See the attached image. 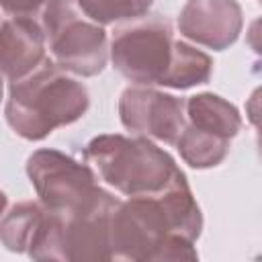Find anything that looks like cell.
<instances>
[{
  "label": "cell",
  "instance_id": "cell-6",
  "mask_svg": "<svg viewBox=\"0 0 262 262\" xmlns=\"http://www.w3.org/2000/svg\"><path fill=\"white\" fill-rule=\"evenodd\" d=\"M174 29L162 14H143L115 31L111 59L115 70L137 86L162 84L172 59Z\"/></svg>",
  "mask_w": 262,
  "mask_h": 262
},
{
  "label": "cell",
  "instance_id": "cell-15",
  "mask_svg": "<svg viewBox=\"0 0 262 262\" xmlns=\"http://www.w3.org/2000/svg\"><path fill=\"white\" fill-rule=\"evenodd\" d=\"M154 0H78L82 12L98 25L133 20L151 8Z\"/></svg>",
  "mask_w": 262,
  "mask_h": 262
},
{
  "label": "cell",
  "instance_id": "cell-8",
  "mask_svg": "<svg viewBox=\"0 0 262 262\" xmlns=\"http://www.w3.org/2000/svg\"><path fill=\"white\" fill-rule=\"evenodd\" d=\"M119 117L125 129L176 145L186 127L184 100L149 86H129L119 98Z\"/></svg>",
  "mask_w": 262,
  "mask_h": 262
},
{
  "label": "cell",
  "instance_id": "cell-17",
  "mask_svg": "<svg viewBox=\"0 0 262 262\" xmlns=\"http://www.w3.org/2000/svg\"><path fill=\"white\" fill-rule=\"evenodd\" d=\"M6 205H8V196H6L4 190H0V219H2V215L6 211Z\"/></svg>",
  "mask_w": 262,
  "mask_h": 262
},
{
  "label": "cell",
  "instance_id": "cell-11",
  "mask_svg": "<svg viewBox=\"0 0 262 262\" xmlns=\"http://www.w3.org/2000/svg\"><path fill=\"white\" fill-rule=\"evenodd\" d=\"M184 111H186V121L190 125L221 135L225 139L235 137L242 129L239 111L229 100L213 92H201L188 96V100H184Z\"/></svg>",
  "mask_w": 262,
  "mask_h": 262
},
{
  "label": "cell",
  "instance_id": "cell-13",
  "mask_svg": "<svg viewBox=\"0 0 262 262\" xmlns=\"http://www.w3.org/2000/svg\"><path fill=\"white\" fill-rule=\"evenodd\" d=\"M45 207L41 201H20L10 207L0 219V244L16 254L29 250L41 221Z\"/></svg>",
  "mask_w": 262,
  "mask_h": 262
},
{
  "label": "cell",
  "instance_id": "cell-12",
  "mask_svg": "<svg viewBox=\"0 0 262 262\" xmlns=\"http://www.w3.org/2000/svg\"><path fill=\"white\" fill-rule=\"evenodd\" d=\"M211 74H213V59L205 51L184 41H174L172 59L160 86L186 90L199 84H207L211 80Z\"/></svg>",
  "mask_w": 262,
  "mask_h": 262
},
{
  "label": "cell",
  "instance_id": "cell-7",
  "mask_svg": "<svg viewBox=\"0 0 262 262\" xmlns=\"http://www.w3.org/2000/svg\"><path fill=\"white\" fill-rule=\"evenodd\" d=\"M27 176L49 211H72L98 188L90 166L57 149L33 151L27 160Z\"/></svg>",
  "mask_w": 262,
  "mask_h": 262
},
{
  "label": "cell",
  "instance_id": "cell-1",
  "mask_svg": "<svg viewBox=\"0 0 262 262\" xmlns=\"http://www.w3.org/2000/svg\"><path fill=\"white\" fill-rule=\"evenodd\" d=\"M203 213L184 172L154 194L121 201L111 217L113 260L194 262Z\"/></svg>",
  "mask_w": 262,
  "mask_h": 262
},
{
  "label": "cell",
  "instance_id": "cell-10",
  "mask_svg": "<svg viewBox=\"0 0 262 262\" xmlns=\"http://www.w3.org/2000/svg\"><path fill=\"white\" fill-rule=\"evenodd\" d=\"M45 33L33 16L0 23V74L10 82L29 76L45 59Z\"/></svg>",
  "mask_w": 262,
  "mask_h": 262
},
{
  "label": "cell",
  "instance_id": "cell-3",
  "mask_svg": "<svg viewBox=\"0 0 262 262\" xmlns=\"http://www.w3.org/2000/svg\"><path fill=\"white\" fill-rule=\"evenodd\" d=\"M119 199L104 188L72 211L45 209L43 221L27 250L33 260L59 262H108L111 254V217Z\"/></svg>",
  "mask_w": 262,
  "mask_h": 262
},
{
  "label": "cell",
  "instance_id": "cell-2",
  "mask_svg": "<svg viewBox=\"0 0 262 262\" xmlns=\"http://www.w3.org/2000/svg\"><path fill=\"white\" fill-rule=\"evenodd\" d=\"M88 106L86 86L45 57L29 76L10 82L4 115L16 135L41 141L57 127L82 119Z\"/></svg>",
  "mask_w": 262,
  "mask_h": 262
},
{
  "label": "cell",
  "instance_id": "cell-18",
  "mask_svg": "<svg viewBox=\"0 0 262 262\" xmlns=\"http://www.w3.org/2000/svg\"><path fill=\"white\" fill-rule=\"evenodd\" d=\"M2 92H4V84H2V74H0V100H2Z\"/></svg>",
  "mask_w": 262,
  "mask_h": 262
},
{
  "label": "cell",
  "instance_id": "cell-14",
  "mask_svg": "<svg viewBox=\"0 0 262 262\" xmlns=\"http://www.w3.org/2000/svg\"><path fill=\"white\" fill-rule=\"evenodd\" d=\"M176 147L180 151V158L196 170L219 166L227 154H229V139L203 131L190 123H186L184 131L180 133Z\"/></svg>",
  "mask_w": 262,
  "mask_h": 262
},
{
  "label": "cell",
  "instance_id": "cell-16",
  "mask_svg": "<svg viewBox=\"0 0 262 262\" xmlns=\"http://www.w3.org/2000/svg\"><path fill=\"white\" fill-rule=\"evenodd\" d=\"M47 0H0V8L12 16H33Z\"/></svg>",
  "mask_w": 262,
  "mask_h": 262
},
{
  "label": "cell",
  "instance_id": "cell-4",
  "mask_svg": "<svg viewBox=\"0 0 262 262\" xmlns=\"http://www.w3.org/2000/svg\"><path fill=\"white\" fill-rule=\"evenodd\" d=\"M100 178L125 196L154 194L166 188L182 170L174 158L147 137L98 135L84 147Z\"/></svg>",
  "mask_w": 262,
  "mask_h": 262
},
{
  "label": "cell",
  "instance_id": "cell-9",
  "mask_svg": "<svg viewBox=\"0 0 262 262\" xmlns=\"http://www.w3.org/2000/svg\"><path fill=\"white\" fill-rule=\"evenodd\" d=\"M244 27V12L235 0H186L178 14L180 33L213 51L233 45Z\"/></svg>",
  "mask_w": 262,
  "mask_h": 262
},
{
  "label": "cell",
  "instance_id": "cell-5",
  "mask_svg": "<svg viewBox=\"0 0 262 262\" xmlns=\"http://www.w3.org/2000/svg\"><path fill=\"white\" fill-rule=\"evenodd\" d=\"M41 27L61 70L82 78L104 70L108 61L106 31L82 12L78 0H47Z\"/></svg>",
  "mask_w": 262,
  "mask_h": 262
}]
</instances>
